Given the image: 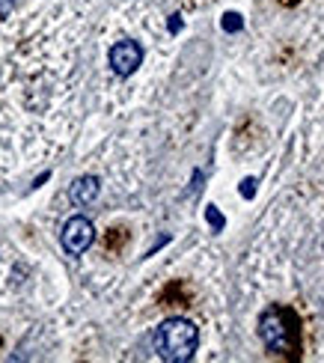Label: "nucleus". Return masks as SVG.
<instances>
[{
	"mask_svg": "<svg viewBox=\"0 0 324 363\" xmlns=\"http://www.w3.org/2000/svg\"><path fill=\"white\" fill-rule=\"evenodd\" d=\"M206 215H208L211 226H218V230H220V226H223V218H220V211H218V208H214V206H208V211H206Z\"/></svg>",
	"mask_w": 324,
	"mask_h": 363,
	"instance_id": "obj_7",
	"label": "nucleus"
},
{
	"mask_svg": "<svg viewBox=\"0 0 324 363\" xmlns=\"http://www.w3.org/2000/svg\"><path fill=\"white\" fill-rule=\"evenodd\" d=\"M259 337L271 352L295 354V349H298V319H295V313L283 310V307L265 310L262 319H259Z\"/></svg>",
	"mask_w": 324,
	"mask_h": 363,
	"instance_id": "obj_2",
	"label": "nucleus"
},
{
	"mask_svg": "<svg viewBox=\"0 0 324 363\" xmlns=\"http://www.w3.org/2000/svg\"><path fill=\"white\" fill-rule=\"evenodd\" d=\"M223 30H229V33H235V30H241V15H238V12L223 15Z\"/></svg>",
	"mask_w": 324,
	"mask_h": 363,
	"instance_id": "obj_6",
	"label": "nucleus"
},
{
	"mask_svg": "<svg viewBox=\"0 0 324 363\" xmlns=\"http://www.w3.org/2000/svg\"><path fill=\"white\" fill-rule=\"evenodd\" d=\"M241 194H244V196H253V194H256V179H244V182H241Z\"/></svg>",
	"mask_w": 324,
	"mask_h": 363,
	"instance_id": "obj_8",
	"label": "nucleus"
},
{
	"mask_svg": "<svg viewBox=\"0 0 324 363\" xmlns=\"http://www.w3.org/2000/svg\"><path fill=\"white\" fill-rule=\"evenodd\" d=\"M99 191H101V185H99V179H96V176H81V179H74V182H72L69 196H72V203H74V206H89V203H96Z\"/></svg>",
	"mask_w": 324,
	"mask_h": 363,
	"instance_id": "obj_5",
	"label": "nucleus"
},
{
	"mask_svg": "<svg viewBox=\"0 0 324 363\" xmlns=\"http://www.w3.org/2000/svg\"><path fill=\"white\" fill-rule=\"evenodd\" d=\"M0 342H4V340H0Z\"/></svg>",
	"mask_w": 324,
	"mask_h": 363,
	"instance_id": "obj_11",
	"label": "nucleus"
},
{
	"mask_svg": "<svg viewBox=\"0 0 324 363\" xmlns=\"http://www.w3.org/2000/svg\"><path fill=\"white\" fill-rule=\"evenodd\" d=\"M60 241H63L66 253L72 256H81L89 250V245L96 241V226H92V220H86L84 215H74L66 220L63 233H60Z\"/></svg>",
	"mask_w": 324,
	"mask_h": 363,
	"instance_id": "obj_3",
	"label": "nucleus"
},
{
	"mask_svg": "<svg viewBox=\"0 0 324 363\" xmlns=\"http://www.w3.org/2000/svg\"><path fill=\"white\" fill-rule=\"evenodd\" d=\"M12 6H15V0H0V18H6L12 12Z\"/></svg>",
	"mask_w": 324,
	"mask_h": 363,
	"instance_id": "obj_9",
	"label": "nucleus"
},
{
	"mask_svg": "<svg viewBox=\"0 0 324 363\" xmlns=\"http://www.w3.org/2000/svg\"><path fill=\"white\" fill-rule=\"evenodd\" d=\"M143 63V48L131 39H122L116 42L111 48V69L119 74V78H128V74H134L137 69H140Z\"/></svg>",
	"mask_w": 324,
	"mask_h": 363,
	"instance_id": "obj_4",
	"label": "nucleus"
},
{
	"mask_svg": "<svg viewBox=\"0 0 324 363\" xmlns=\"http://www.w3.org/2000/svg\"><path fill=\"white\" fill-rule=\"evenodd\" d=\"M199 345V330L194 322L188 319H167L161 322V328L155 330V352L161 354V360L167 363H184L191 360Z\"/></svg>",
	"mask_w": 324,
	"mask_h": 363,
	"instance_id": "obj_1",
	"label": "nucleus"
},
{
	"mask_svg": "<svg viewBox=\"0 0 324 363\" xmlns=\"http://www.w3.org/2000/svg\"><path fill=\"white\" fill-rule=\"evenodd\" d=\"M280 4H286V6H291V4H298V0H280Z\"/></svg>",
	"mask_w": 324,
	"mask_h": 363,
	"instance_id": "obj_10",
	"label": "nucleus"
}]
</instances>
